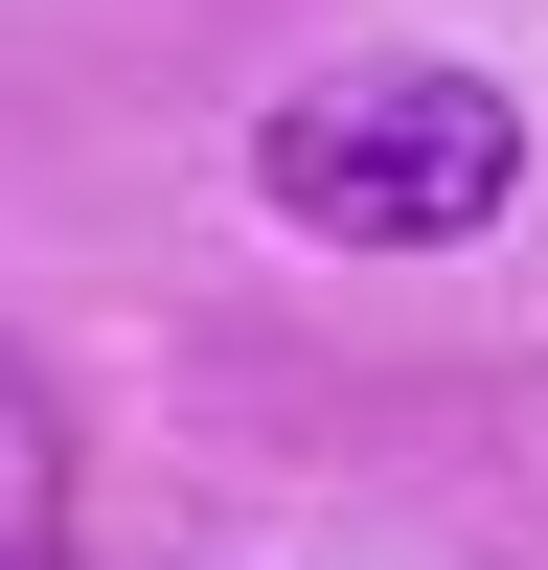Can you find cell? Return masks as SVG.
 I'll list each match as a JSON object with an SVG mask.
<instances>
[{"mask_svg":"<svg viewBox=\"0 0 548 570\" xmlns=\"http://www.w3.org/2000/svg\"><path fill=\"white\" fill-rule=\"evenodd\" d=\"M502 183H526V115L480 69H343L252 115V206L320 252H457V228H502Z\"/></svg>","mask_w":548,"mask_h":570,"instance_id":"obj_1","label":"cell"}]
</instances>
